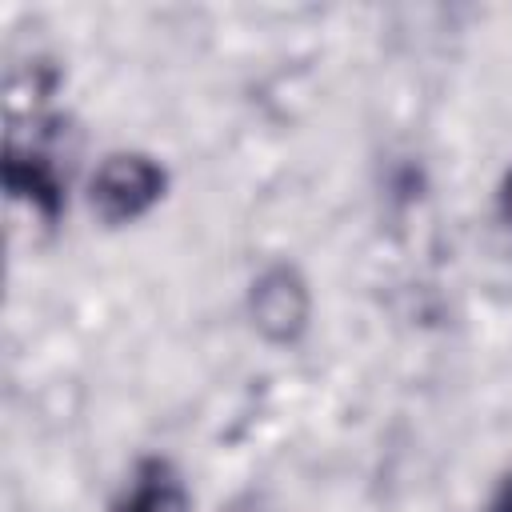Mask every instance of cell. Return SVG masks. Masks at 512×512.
<instances>
[{
    "instance_id": "3957f363",
    "label": "cell",
    "mask_w": 512,
    "mask_h": 512,
    "mask_svg": "<svg viewBox=\"0 0 512 512\" xmlns=\"http://www.w3.org/2000/svg\"><path fill=\"white\" fill-rule=\"evenodd\" d=\"M4 184L16 200H28L44 220H56V212L64 204V184H60V172H56V164L44 148H32V144L24 148V144L8 140Z\"/></svg>"
},
{
    "instance_id": "277c9868",
    "label": "cell",
    "mask_w": 512,
    "mask_h": 512,
    "mask_svg": "<svg viewBox=\"0 0 512 512\" xmlns=\"http://www.w3.org/2000/svg\"><path fill=\"white\" fill-rule=\"evenodd\" d=\"M112 512H188V488L168 460L148 456L136 464L128 488Z\"/></svg>"
},
{
    "instance_id": "5b68a950",
    "label": "cell",
    "mask_w": 512,
    "mask_h": 512,
    "mask_svg": "<svg viewBox=\"0 0 512 512\" xmlns=\"http://www.w3.org/2000/svg\"><path fill=\"white\" fill-rule=\"evenodd\" d=\"M500 216H504L508 228H512V168H508L504 180H500Z\"/></svg>"
},
{
    "instance_id": "6da1fadb",
    "label": "cell",
    "mask_w": 512,
    "mask_h": 512,
    "mask_svg": "<svg viewBox=\"0 0 512 512\" xmlns=\"http://www.w3.org/2000/svg\"><path fill=\"white\" fill-rule=\"evenodd\" d=\"M164 188H168V172L160 168V160L144 152H112L96 168L88 200L104 224H132L152 204H160Z\"/></svg>"
},
{
    "instance_id": "8992f818",
    "label": "cell",
    "mask_w": 512,
    "mask_h": 512,
    "mask_svg": "<svg viewBox=\"0 0 512 512\" xmlns=\"http://www.w3.org/2000/svg\"><path fill=\"white\" fill-rule=\"evenodd\" d=\"M488 512H512V476H508V480L496 488V496H492Z\"/></svg>"
},
{
    "instance_id": "7a4b0ae2",
    "label": "cell",
    "mask_w": 512,
    "mask_h": 512,
    "mask_svg": "<svg viewBox=\"0 0 512 512\" xmlns=\"http://www.w3.org/2000/svg\"><path fill=\"white\" fill-rule=\"evenodd\" d=\"M248 312L252 324L264 340L272 344H292L304 336L308 316H312V296L304 276L292 264H272L252 280V296H248Z\"/></svg>"
}]
</instances>
